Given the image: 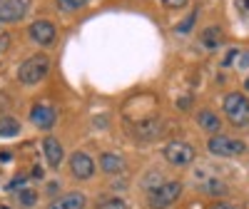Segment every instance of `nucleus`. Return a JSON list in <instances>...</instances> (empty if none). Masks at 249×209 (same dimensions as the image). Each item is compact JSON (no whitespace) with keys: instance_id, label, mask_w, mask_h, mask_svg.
<instances>
[{"instance_id":"obj_6","label":"nucleus","mask_w":249,"mask_h":209,"mask_svg":"<svg viewBox=\"0 0 249 209\" xmlns=\"http://www.w3.org/2000/svg\"><path fill=\"white\" fill-rule=\"evenodd\" d=\"M164 132V122L160 117H150V120H140L135 127H132V135L140 139V142H155L160 135Z\"/></svg>"},{"instance_id":"obj_20","label":"nucleus","mask_w":249,"mask_h":209,"mask_svg":"<svg viewBox=\"0 0 249 209\" xmlns=\"http://www.w3.org/2000/svg\"><path fill=\"white\" fill-rule=\"evenodd\" d=\"M97 209H127V202L122 197H112V199H105L102 204H97Z\"/></svg>"},{"instance_id":"obj_15","label":"nucleus","mask_w":249,"mask_h":209,"mask_svg":"<svg viewBox=\"0 0 249 209\" xmlns=\"http://www.w3.org/2000/svg\"><path fill=\"white\" fill-rule=\"evenodd\" d=\"M199 43H202L207 50H214V48H219V45L224 43V33H222V28L212 25V28L202 30V35H199Z\"/></svg>"},{"instance_id":"obj_7","label":"nucleus","mask_w":249,"mask_h":209,"mask_svg":"<svg viewBox=\"0 0 249 209\" xmlns=\"http://www.w3.org/2000/svg\"><path fill=\"white\" fill-rule=\"evenodd\" d=\"M30 8V0H0V23H18Z\"/></svg>"},{"instance_id":"obj_13","label":"nucleus","mask_w":249,"mask_h":209,"mask_svg":"<svg viewBox=\"0 0 249 209\" xmlns=\"http://www.w3.org/2000/svg\"><path fill=\"white\" fill-rule=\"evenodd\" d=\"M100 170L107 172V174H117L124 170V159L115 152H102L100 155Z\"/></svg>"},{"instance_id":"obj_19","label":"nucleus","mask_w":249,"mask_h":209,"mask_svg":"<svg viewBox=\"0 0 249 209\" xmlns=\"http://www.w3.org/2000/svg\"><path fill=\"white\" fill-rule=\"evenodd\" d=\"M18 202L23 204L25 209H30V207H35V202H37V192H35V190H25V187H23V190L18 192Z\"/></svg>"},{"instance_id":"obj_24","label":"nucleus","mask_w":249,"mask_h":209,"mask_svg":"<svg viewBox=\"0 0 249 209\" xmlns=\"http://www.w3.org/2000/svg\"><path fill=\"white\" fill-rule=\"evenodd\" d=\"M10 48V35L5 30H0V52H5Z\"/></svg>"},{"instance_id":"obj_21","label":"nucleus","mask_w":249,"mask_h":209,"mask_svg":"<svg viewBox=\"0 0 249 209\" xmlns=\"http://www.w3.org/2000/svg\"><path fill=\"white\" fill-rule=\"evenodd\" d=\"M142 184L152 192V190H157V187L162 184V174H160V172H150L147 177H144V182H142Z\"/></svg>"},{"instance_id":"obj_28","label":"nucleus","mask_w":249,"mask_h":209,"mask_svg":"<svg viewBox=\"0 0 249 209\" xmlns=\"http://www.w3.org/2000/svg\"><path fill=\"white\" fill-rule=\"evenodd\" d=\"M23 184H25V177H15V179L8 184V190H18V187L23 190Z\"/></svg>"},{"instance_id":"obj_30","label":"nucleus","mask_w":249,"mask_h":209,"mask_svg":"<svg viewBox=\"0 0 249 209\" xmlns=\"http://www.w3.org/2000/svg\"><path fill=\"white\" fill-rule=\"evenodd\" d=\"M244 90H249V77L244 80Z\"/></svg>"},{"instance_id":"obj_12","label":"nucleus","mask_w":249,"mask_h":209,"mask_svg":"<svg viewBox=\"0 0 249 209\" xmlns=\"http://www.w3.org/2000/svg\"><path fill=\"white\" fill-rule=\"evenodd\" d=\"M43 152H45V159H48V164L53 167V170H57L60 162H62V157H65L60 139H55V137H45V139H43Z\"/></svg>"},{"instance_id":"obj_8","label":"nucleus","mask_w":249,"mask_h":209,"mask_svg":"<svg viewBox=\"0 0 249 209\" xmlns=\"http://www.w3.org/2000/svg\"><path fill=\"white\" fill-rule=\"evenodd\" d=\"M28 33H30V40H33V43L43 45V48H48V45L55 43V25L50 23V20H35Z\"/></svg>"},{"instance_id":"obj_14","label":"nucleus","mask_w":249,"mask_h":209,"mask_svg":"<svg viewBox=\"0 0 249 209\" xmlns=\"http://www.w3.org/2000/svg\"><path fill=\"white\" fill-rule=\"evenodd\" d=\"M197 124L202 130L212 132V135H219V130H222V122H219V117L212 110H199L197 112Z\"/></svg>"},{"instance_id":"obj_26","label":"nucleus","mask_w":249,"mask_h":209,"mask_svg":"<svg viewBox=\"0 0 249 209\" xmlns=\"http://www.w3.org/2000/svg\"><path fill=\"white\" fill-rule=\"evenodd\" d=\"M237 55H239V50H230V52H227V57H224V62H222V65H224V68H230V65H234V60H237Z\"/></svg>"},{"instance_id":"obj_10","label":"nucleus","mask_w":249,"mask_h":209,"mask_svg":"<svg viewBox=\"0 0 249 209\" xmlns=\"http://www.w3.org/2000/svg\"><path fill=\"white\" fill-rule=\"evenodd\" d=\"M55 120H57V115H55V110L50 107V104H35V107L30 110V122L40 130H50L55 124Z\"/></svg>"},{"instance_id":"obj_22","label":"nucleus","mask_w":249,"mask_h":209,"mask_svg":"<svg viewBox=\"0 0 249 209\" xmlns=\"http://www.w3.org/2000/svg\"><path fill=\"white\" fill-rule=\"evenodd\" d=\"M197 15H199V10H192L190 15H187V17L182 20V25L177 28V33H190V30H192V25H195V20H197Z\"/></svg>"},{"instance_id":"obj_31","label":"nucleus","mask_w":249,"mask_h":209,"mask_svg":"<svg viewBox=\"0 0 249 209\" xmlns=\"http://www.w3.org/2000/svg\"><path fill=\"white\" fill-rule=\"evenodd\" d=\"M0 209H10V207H5V204H0Z\"/></svg>"},{"instance_id":"obj_5","label":"nucleus","mask_w":249,"mask_h":209,"mask_svg":"<svg viewBox=\"0 0 249 209\" xmlns=\"http://www.w3.org/2000/svg\"><path fill=\"white\" fill-rule=\"evenodd\" d=\"M164 159H167L172 167H190L195 162V147L187 142H170L167 147H164Z\"/></svg>"},{"instance_id":"obj_23","label":"nucleus","mask_w":249,"mask_h":209,"mask_svg":"<svg viewBox=\"0 0 249 209\" xmlns=\"http://www.w3.org/2000/svg\"><path fill=\"white\" fill-rule=\"evenodd\" d=\"M234 65L242 68V70L249 68V52H247V50H239V55H237V60H234Z\"/></svg>"},{"instance_id":"obj_17","label":"nucleus","mask_w":249,"mask_h":209,"mask_svg":"<svg viewBox=\"0 0 249 209\" xmlns=\"http://www.w3.org/2000/svg\"><path fill=\"white\" fill-rule=\"evenodd\" d=\"M20 132V122L15 117H0V137H15Z\"/></svg>"},{"instance_id":"obj_25","label":"nucleus","mask_w":249,"mask_h":209,"mask_svg":"<svg viewBox=\"0 0 249 209\" xmlns=\"http://www.w3.org/2000/svg\"><path fill=\"white\" fill-rule=\"evenodd\" d=\"M190 0H162V5L164 8H184Z\"/></svg>"},{"instance_id":"obj_27","label":"nucleus","mask_w":249,"mask_h":209,"mask_svg":"<svg viewBox=\"0 0 249 209\" xmlns=\"http://www.w3.org/2000/svg\"><path fill=\"white\" fill-rule=\"evenodd\" d=\"M234 5L242 15H249V0H234Z\"/></svg>"},{"instance_id":"obj_29","label":"nucleus","mask_w":249,"mask_h":209,"mask_svg":"<svg viewBox=\"0 0 249 209\" xmlns=\"http://www.w3.org/2000/svg\"><path fill=\"white\" fill-rule=\"evenodd\" d=\"M177 107H182V110H187V107H190V100H179V102H177Z\"/></svg>"},{"instance_id":"obj_16","label":"nucleus","mask_w":249,"mask_h":209,"mask_svg":"<svg viewBox=\"0 0 249 209\" xmlns=\"http://www.w3.org/2000/svg\"><path fill=\"white\" fill-rule=\"evenodd\" d=\"M197 187L202 192H210V194H224L227 192V187L222 184V179L217 177H210V179H204V182H197Z\"/></svg>"},{"instance_id":"obj_1","label":"nucleus","mask_w":249,"mask_h":209,"mask_svg":"<svg viewBox=\"0 0 249 209\" xmlns=\"http://www.w3.org/2000/svg\"><path fill=\"white\" fill-rule=\"evenodd\" d=\"M48 70H50V57L37 52V55H30L23 65H20L18 77L23 85H37V82L48 75Z\"/></svg>"},{"instance_id":"obj_18","label":"nucleus","mask_w":249,"mask_h":209,"mask_svg":"<svg viewBox=\"0 0 249 209\" xmlns=\"http://www.w3.org/2000/svg\"><path fill=\"white\" fill-rule=\"evenodd\" d=\"M90 0H55V5L60 13H77L80 8H85Z\"/></svg>"},{"instance_id":"obj_3","label":"nucleus","mask_w":249,"mask_h":209,"mask_svg":"<svg viewBox=\"0 0 249 209\" xmlns=\"http://www.w3.org/2000/svg\"><path fill=\"white\" fill-rule=\"evenodd\" d=\"M179 194H182V182H175V179L162 182L157 190L150 192V207L152 209H167L179 199Z\"/></svg>"},{"instance_id":"obj_9","label":"nucleus","mask_w":249,"mask_h":209,"mask_svg":"<svg viewBox=\"0 0 249 209\" xmlns=\"http://www.w3.org/2000/svg\"><path fill=\"white\" fill-rule=\"evenodd\" d=\"M70 172H72V177H77V179H90V177L95 174V162H92V157L85 155V152L70 155Z\"/></svg>"},{"instance_id":"obj_11","label":"nucleus","mask_w":249,"mask_h":209,"mask_svg":"<svg viewBox=\"0 0 249 209\" xmlns=\"http://www.w3.org/2000/svg\"><path fill=\"white\" fill-rule=\"evenodd\" d=\"M85 207H88V197L82 192H68L62 197H55L48 204V209H85Z\"/></svg>"},{"instance_id":"obj_2","label":"nucleus","mask_w":249,"mask_h":209,"mask_svg":"<svg viewBox=\"0 0 249 209\" xmlns=\"http://www.w3.org/2000/svg\"><path fill=\"white\" fill-rule=\"evenodd\" d=\"M224 115L230 117L234 127H247L249 124V100L242 92H230L224 97Z\"/></svg>"},{"instance_id":"obj_4","label":"nucleus","mask_w":249,"mask_h":209,"mask_svg":"<svg viewBox=\"0 0 249 209\" xmlns=\"http://www.w3.org/2000/svg\"><path fill=\"white\" fill-rule=\"evenodd\" d=\"M207 150H210L214 157H239L247 144L242 139H234V137H227V135H214L210 142H207Z\"/></svg>"}]
</instances>
